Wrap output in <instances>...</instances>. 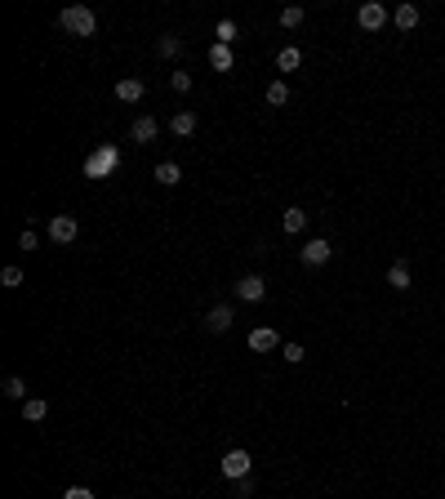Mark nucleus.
<instances>
[{
    "label": "nucleus",
    "mask_w": 445,
    "mask_h": 499,
    "mask_svg": "<svg viewBox=\"0 0 445 499\" xmlns=\"http://www.w3.org/2000/svg\"><path fill=\"white\" fill-rule=\"evenodd\" d=\"M58 27H63V32H72V36H80V41H89V36L98 32V14H94L89 5H67L58 14Z\"/></svg>",
    "instance_id": "nucleus-1"
},
{
    "label": "nucleus",
    "mask_w": 445,
    "mask_h": 499,
    "mask_svg": "<svg viewBox=\"0 0 445 499\" xmlns=\"http://www.w3.org/2000/svg\"><path fill=\"white\" fill-rule=\"evenodd\" d=\"M116 165H120V147L102 143L98 152L85 156V178H107V174H116Z\"/></svg>",
    "instance_id": "nucleus-2"
},
{
    "label": "nucleus",
    "mask_w": 445,
    "mask_h": 499,
    "mask_svg": "<svg viewBox=\"0 0 445 499\" xmlns=\"http://www.w3.org/2000/svg\"><path fill=\"white\" fill-rule=\"evenodd\" d=\"M250 468H254L250 450H227L223 464H219V473L227 477V482H241V477H250Z\"/></svg>",
    "instance_id": "nucleus-3"
},
{
    "label": "nucleus",
    "mask_w": 445,
    "mask_h": 499,
    "mask_svg": "<svg viewBox=\"0 0 445 499\" xmlns=\"http://www.w3.org/2000/svg\"><path fill=\"white\" fill-rule=\"evenodd\" d=\"M329 254H334V246H329L325 237H312L307 246L299 250V263H303V268H325V263H329Z\"/></svg>",
    "instance_id": "nucleus-4"
},
{
    "label": "nucleus",
    "mask_w": 445,
    "mask_h": 499,
    "mask_svg": "<svg viewBox=\"0 0 445 499\" xmlns=\"http://www.w3.org/2000/svg\"><path fill=\"white\" fill-rule=\"evenodd\" d=\"M76 237H80V223H76L72 214H54V219H50V241H58V246H72Z\"/></svg>",
    "instance_id": "nucleus-5"
},
{
    "label": "nucleus",
    "mask_w": 445,
    "mask_h": 499,
    "mask_svg": "<svg viewBox=\"0 0 445 499\" xmlns=\"http://www.w3.org/2000/svg\"><path fill=\"white\" fill-rule=\"evenodd\" d=\"M232 321H236V308L232 304H219V308L205 312V330H210V335H227V330H232Z\"/></svg>",
    "instance_id": "nucleus-6"
},
{
    "label": "nucleus",
    "mask_w": 445,
    "mask_h": 499,
    "mask_svg": "<svg viewBox=\"0 0 445 499\" xmlns=\"http://www.w3.org/2000/svg\"><path fill=\"white\" fill-rule=\"evenodd\" d=\"M263 295H268V281H263L259 272H250V277L236 281V299H241V304H259Z\"/></svg>",
    "instance_id": "nucleus-7"
},
{
    "label": "nucleus",
    "mask_w": 445,
    "mask_h": 499,
    "mask_svg": "<svg viewBox=\"0 0 445 499\" xmlns=\"http://www.w3.org/2000/svg\"><path fill=\"white\" fill-rule=\"evenodd\" d=\"M387 18H392V14H387V9L378 5V0H370V5H361V14H356V23H361L365 32H383V27H387Z\"/></svg>",
    "instance_id": "nucleus-8"
},
{
    "label": "nucleus",
    "mask_w": 445,
    "mask_h": 499,
    "mask_svg": "<svg viewBox=\"0 0 445 499\" xmlns=\"http://www.w3.org/2000/svg\"><path fill=\"white\" fill-rule=\"evenodd\" d=\"M156 134H160L156 116H134V125H129V138H134V143H151Z\"/></svg>",
    "instance_id": "nucleus-9"
},
{
    "label": "nucleus",
    "mask_w": 445,
    "mask_h": 499,
    "mask_svg": "<svg viewBox=\"0 0 445 499\" xmlns=\"http://www.w3.org/2000/svg\"><path fill=\"white\" fill-rule=\"evenodd\" d=\"M250 348L254 352H276V330H272V326H254L250 330Z\"/></svg>",
    "instance_id": "nucleus-10"
},
{
    "label": "nucleus",
    "mask_w": 445,
    "mask_h": 499,
    "mask_svg": "<svg viewBox=\"0 0 445 499\" xmlns=\"http://www.w3.org/2000/svg\"><path fill=\"white\" fill-rule=\"evenodd\" d=\"M387 286H392L396 295H405V290H410V263H405V259H396L392 268H387Z\"/></svg>",
    "instance_id": "nucleus-11"
},
{
    "label": "nucleus",
    "mask_w": 445,
    "mask_h": 499,
    "mask_svg": "<svg viewBox=\"0 0 445 499\" xmlns=\"http://www.w3.org/2000/svg\"><path fill=\"white\" fill-rule=\"evenodd\" d=\"M143 94H147V85L138 81V76H125V81H116V98H120V103H138Z\"/></svg>",
    "instance_id": "nucleus-12"
},
{
    "label": "nucleus",
    "mask_w": 445,
    "mask_h": 499,
    "mask_svg": "<svg viewBox=\"0 0 445 499\" xmlns=\"http://www.w3.org/2000/svg\"><path fill=\"white\" fill-rule=\"evenodd\" d=\"M169 134H178V138L196 134V112H174L169 116Z\"/></svg>",
    "instance_id": "nucleus-13"
},
{
    "label": "nucleus",
    "mask_w": 445,
    "mask_h": 499,
    "mask_svg": "<svg viewBox=\"0 0 445 499\" xmlns=\"http://www.w3.org/2000/svg\"><path fill=\"white\" fill-rule=\"evenodd\" d=\"M392 23L401 27V32H414V27H419V5H396Z\"/></svg>",
    "instance_id": "nucleus-14"
},
{
    "label": "nucleus",
    "mask_w": 445,
    "mask_h": 499,
    "mask_svg": "<svg viewBox=\"0 0 445 499\" xmlns=\"http://www.w3.org/2000/svg\"><path fill=\"white\" fill-rule=\"evenodd\" d=\"M281 228H285L290 237H299V232L307 228V210H299V205H290V210H285V219H281Z\"/></svg>",
    "instance_id": "nucleus-15"
},
{
    "label": "nucleus",
    "mask_w": 445,
    "mask_h": 499,
    "mask_svg": "<svg viewBox=\"0 0 445 499\" xmlns=\"http://www.w3.org/2000/svg\"><path fill=\"white\" fill-rule=\"evenodd\" d=\"M210 67L214 72H232V45H210Z\"/></svg>",
    "instance_id": "nucleus-16"
},
{
    "label": "nucleus",
    "mask_w": 445,
    "mask_h": 499,
    "mask_svg": "<svg viewBox=\"0 0 445 499\" xmlns=\"http://www.w3.org/2000/svg\"><path fill=\"white\" fill-rule=\"evenodd\" d=\"M156 183L160 187H178V183H183V169H178L174 161H160L156 165Z\"/></svg>",
    "instance_id": "nucleus-17"
},
{
    "label": "nucleus",
    "mask_w": 445,
    "mask_h": 499,
    "mask_svg": "<svg viewBox=\"0 0 445 499\" xmlns=\"http://www.w3.org/2000/svg\"><path fill=\"white\" fill-rule=\"evenodd\" d=\"M45 415H50V401H45V397H27L23 401V419L27 423H41Z\"/></svg>",
    "instance_id": "nucleus-18"
},
{
    "label": "nucleus",
    "mask_w": 445,
    "mask_h": 499,
    "mask_svg": "<svg viewBox=\"0 0 445 499\" xmlns=\"http://www.w3.org/2000/svg\"><path fill=\"white\" fill-rule=\"evenodd\" d=\"M299 63H303V54L294 50V45H285V50L276 54V67H281V72H299Z\"/></svg>",
    "instance_id": "nucleus-19"
},
{
    "label": "nucleus",
    "mask_w": 445,
    "mask_h": 499,
    "mask_svg": "<svg viewBox=\"0 0 445 499\" xmlns=\"http://www.w3.org/2000/svg\"><path fill=\"white\" fill-rule=\"evenodd\" d=\"M156 54H160V59H178V54H183V41H178V36H160Z\"/></svg>",
    "instance_id": "nucleus-20"
},
{
    "label": "nucleus",
    "mask_w": 445,
    "mask_h": 499,
    "mask_svg": "<svg viewBox=\"0 0 445 499\" xmlns=\"http://www.w3.org/2000/svg\"><path fill=\"white\" fill-rule=\"evenodd\" d=\"M268 103H272V107H285V103H290V85L285 81H272L268 85Z\"/></svg>",
    "instance_id": "nucleus-21"
},
{
    "label": "nucleus",
    "mask_w": 445,
    "mask_h": 499,
    "mask_svg": "<svg viewBox=\"0 0 445 499\" xmlns=\"http://www.w3.org/2000/svg\"><path fill=\"white\" fill-rule=\"evenodd\" d=\"M5 397L9 401H27V383L18 379V374H9V379H5Z\"/></svg>",
    "instance_id": "nucleus-22"
},
{
    "label": "nucleus",
    "mask_w": 445,
    "mask_h": 499,
    "mask_svg": "<svg viewBox=\"0 0 445 499\" xmlns=\"http://www.w3.org/2000/svg\"><path fill=\"white\" fill-rule=\"evenodd\" d=\"M281 357H285L290 365H303V361H307V348H303V343H285V348H281Z\"/></svg>",
    "instance_id": "nucleus-23"
},
{
    "label": "nucleus",
    "mask_w": 445,
    "mask_h": 499,
    "mask_svg": "<svg viewBox=\"0 0 445 499\" xmlns=\"http://www.w3.org/2000/svg\"><path fill=\"white\" fill-rule=\"evenodd\" d=\"M0 286H5V290H18V286H23V268H14V263H9V268L0 272Z\"/></svg>",
    "instance_id": "nucleus-24"
},
{
    "label": "nucleus",
    "mask_w": 445,
    "mask_h": 499,
    "mask_svg": "<svg viewBox=\"0 0 445 499\" xmlns=\"http://www.w3.org/2000/svg\"><path fill=\"white\" fill-rule=\"evenodd\" d=\"M303 23V5H285L281 9V27H299Z\"/></svg>",
    "instance_id": "nucleus-25"
},
{
    "label": "nucleus",
    "mask_w": 445,
    "mask_h": 499,
    "mask_svg": "<svg viewBox=\"0 0 445 499\" xmlns=\"http://www.w3.org/2000/svg\"><path fill=\"white\" fill-rule=\"evenodd\" d=\"M214 36H219V45H232L236 41V23H232V18H223V23L214 27Z\"/></svg>",
    "instance_id": "nucleus-26"
},
{
    "label": "nucleus",
    "mask_w": 445,
    "mask_h": 499,
    "mask_svg": "<svg viewBox=\"0 0 445 499\" xmlns=\"http://www.w3.org/2000/svg\"><path fill=\"white\" fill-rule=\"evenodd\" d=\"M36 246H41V237H36L32 228H23V232H18V250H36Z\"/></svg>",
    "instance_id": "nucleus-27"
},
{
    "label": "nucleus",
    "mask_w": 445,
    "mask_h": 499,
    "mask_svg": "<svg viewBox=\"0 0 445 499\" xmlns=\"http://www.w3.org/2000/svg\"><path fill=\"white\" fill-rule=\"evenodd\" d=\"M169 85H174L178 94H187L192 89V76H187V72H169Z\"/></svg>",
    "instance_id": "nucleus-28"
},
{
    "label": "nucleus",
    "mask_w": 445,
    "mask_h": 499,
    "mask_svg": "<svg viewBox=\"0 0 445 499\" xmlns=\"http://www.w3.org/2000/svg\"><path fill=\"white\" fill-rule=\"evenodd\" d=\"M63 499H98L89 491V486H67V491H63Z\"/></svg>",
    "instance_id": "nucleus-29"
},
{
    "label": "nucleus",
    "mask_w": 445,
    "mask_h": 499,
    "mask_svg": "<svg viewBox=\"0 0 445 499\" xmlns=\"http://www.w3.org/2000/svg\"><path fill=\"white\" fill-rule=\"evenodd\" d=\"M236 495H241V499L254 495V482H250V477H241V482H236Z\"/></svg>",
    "instance_id": "nucleus-30"
}]
</instances>
